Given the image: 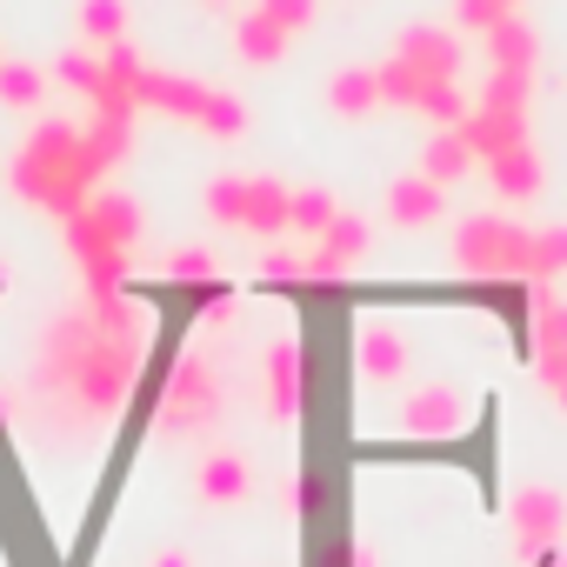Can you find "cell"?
Instances as JSON below:
<instances>
[{"label":"cell","instance_id":"6da1fadb","mask_svg":"<svg viewBox=\"0 0 567 567\" xmlns=\"http://www.w3.org/2000/svg\"><path fill=\"white\" fill-rule=\"evenodd\" d=\"M147 341H154V315L134 308L127 295L61 315L48 328V341H41V394H48V408L68 427H87V434L107 427L134 394Z\"/></svg>","mask_w":567,"mask_h":567},{"label":"cell","instance_id":"7a4b0ae2","mask_svg":"<svg viewBox=\"0 0 567 567\" xmlns=\"http://www.w3.org/2000/svg\"><path fill=\"white\" fill-rule=\"evenodd\" d=\"M101 174H107V161L87 141V127H74V121H41L21 141V154H14V194L48 207V214H61V220L94 200Z\"/></svg>","mask_w":567,"mask_h":567},{"label":"cell","instance_id":"3957f363","mask_svg":"<svg viewBox=\"0 0 567 567\" xmlns=\"http://www.w3.org/2000/svg\"><path fill=\"white\" fill-rule=\"evenodd\" d=\"M107 74H114V87L127 94V107H134V114L147 107V114L187 121V127H200V134H214V141L247 134V107H240L234 94L200 87V81H181V74H161V68H147L127 41H114V48H107Z\"/></svg>","mask_w":567,"mask_h":567},{"label":"cell","instance_id":"277c9868","mask_svg":"<svg viewBox=\"0 0 567 567\" xmlns=\"http://www.w3.org/2000/svg\"><path fill=\"white\" fill-rule=\"evenodd\" d=\"M454 267L467 280H520L527 288V267H534V227H514L501 214H467L454 227Z\"/></svg>","mask_w":567,"mask_h":567},{"label":"cell","instance_id":"5b68a950","mask_svg":"<svg viewBox=\"0 0 567 567\" xmlns=\"http://www.w3.org/2000/svg\"><path fill=\"white\" fill-rule=\"evenodd\" d=\"M214 414H220L214 368H207L200 354H181V361L167 368V388H161V408H154L161 441H194V434L214 427Z\"/></svg>","mask_w":567,"mask_h":567},{"label":"cell","instance_id":"8992f818","mask_svg":"<svg viewBox=\"0 0 567 567\" xmlns=\"http://www.w3.org/2000/svg\"><path fill=\"white\" fill-rule=\"evenodd\" d=\"M68 254H74V267H81V280H87V301H114V295H121L134 247H121V240H114L87 207H81V214H68Z\"/></svg>","mask_w":567,"mask_h":567},{"label":"cell","instance_id":"52a82bcc","mask_svg":"<svg viewBox=\"0 0 567 567\" xmlns=\"http://www.w3.org/2000/svg\"><path fill=\"white\" fill-rule=\"evenodd\" d=\"M507 534H514V554L527 560H547L560 540H567V494L560 487H514L507 501Z\"/></svg>","mask_w":567,"mask_h":567},{"label":"cell","instance_id":"ba28073f","mask_svg":"<svg viewBox=\"0 0 567 567\" xmlns=\"http://www.w3.org/2000/svg\"><path fill=\"white\" fill-rule=\"evenodd\" d=\"M394 427H401L408 441H447V434L467 427V394L447 388V381H427V388H414V394L394 408Z\"/></svg>","mask_w":567,"mask_h":567},{"label":"cell","instance_id":"9c48e42d","mask_svg":"<svg viewBox=\"0 0 567 567\" xmlns=\"http://www.w3.org/2000/svg\"><path fill=\"white\" fill-rule=\"evenodd\" d=\"M368 247H374V227H368L361 214H334V227L308 247V280H341V274H354V260H368Z\"/></svg>","mask_w":567,"mask_h":567},{"label":"cell","instance_id":"30bf717a","mask_svg":"<svg viewBox=\"0 0 567 567\" xmlns=\"http://www.w3.org/2000/svg\"><path fill=\"white\" fill-rule=\"evenodd\" d=\"M308 408V348L301 341H274L267 348V414L295 421Z\"/></svg>","mask_w":567,"mask_h":567},{"label":"cell","instance_id":"8fae6325","mask_svg":"<svg viewBox=\"0 0 567 567\" xmlns=\"http://www.w3.org/2000/svg\"><path fill=\"white\" fill-rule=\"evenodd\" d=\"M408 368H414V348H408V334L394 328V321H361V374L374 381V388H394V381H408Z\"/></svg>","mask_w":567,"mask_h":567},{"label":"cell","instance_id":"7c38bea8","mask_svg":"<svg viewBox=\"0 0 567 567\" xmlns=\"http://www.w3.org/2000/svg\"><path fill=\"white\" fill-rule=\"evenodd\" d=\"M394 61H408V68L427 74V81H461V41H454L447 28H401Z\"/></svg>","mask_w":567,"mask_h":567},{"label":"cell","instance_id":"4fadbf2b","mask_svg":"<svg viewBox=\"0 0 567 567\" xmlns=\"http://www.w3.org/2000/svg\"><path fill=\"white\" fill-rule=\"evenodd\" d=\"M194 494H200L207 507H234V501H247V494H254V467H247V454L214 447V454L200 461V474H194Z\"/></svg>","mask_w":567,"mask_h":567},{"label":"cell","instance_id":"5bb4252c","mask_svg":"<svg viewBox=\"0 0 567 567\" xmlns=\"http://www.w3.org/2000/svg\"><path fill=\"white\" fill-rule=\"evenodd\" d=\"M461 141L474 147V161H494V154H507V147H520V141H527V114L467 107V121H461Z\"/></svg>","mask_w":567,"mask_h":567},{"label":"cell","instance_id":"9a60e30c","mask_svg":"<svg viewBox=\"0 0 567 567\" xmlns=\"http://www.w3.org/2000/svg\"><path fill=\"white\" fill-rule=\"evenodd\" d=\"M487 167V181H494V194L501 200H514V207H527L540 187H547V174H540V154L520 141V147H507V154H494V161H481Z\"/></svg>","mask_w":567,"mask_h":567},{"label":"cell","instance_id":"2e32d148","mask_svg":"<svg viewBox=\"0 0 567 567\" xmlns=\"http://www.w3.org/2000/svg\"><path fill=\"white\" fill-rule=\"evenodd\" d=\"M388 220L408 227V234H414V227H434V220H441V187H434L427 174H401V181L388 187Z\"/></svg>","mask_w":567,"mask_h":567},{"label":"cell","instance_id":"e0dca14e","mask_svg":"<svg viewBox=\"0 0 567 567\" xmlns=\"http://www.w3.org/2000/svg\"><path fill=\"white\" fill-rule=\"evenodd\" d=\"M328 107H334L341 121H368L374 107H388V101H381V68H341V74L328 81Z\"/></svg>","mask_w":567,"mask_h":567},{"label":"cell","instance_id":"ac0fdd59","mask_svg":"<svg viewBox=\"0 0 567 567\" xmlns=\"http://www.w3.org/2000/svg\"><path fill=\"white\" fill-rule=\"evenodd\" d=\"M288 187L280 181H267V174H247V234H288Z\"/></svg>","mask_w":567,"mask_h":567},{"label":"cell","instance_id":"d6986e66","mask_svg":"<svg viewBox=\"0 0 567 567\" xmlns=\"http://www.w3.org/2000/svg\"><path fill=\"white\" fill-rule=\"evenodd\" d=\"M421 174H427L441 194H447L454 181H467V174H474V147L461 141V127H447V134H434V141H427V154H421Z\"/></svg>","mask_w":567,"mask_h":567},{"label":"cell","instance_id":"ffe728a7","mask_svg":"<svg viewBox=\"0 0 567 567\" xmlns=\"http://www.w3.org/2000/svg\"><path fill=\"white\" fill-rule=\"evenodd\" d=\"M234 54H240L247 68H274L280 54H288V34H280V28L254 8V14H240V28H234Z\"/></svg>","mask_w":567,"mask_h":567},{"label":"cell","instance_id":"44dd1931","mask_svg":"<svg viewBox=\"0 0 567 567\" xmlns=\"http://www.w3.org/2000/svg\"><path fill=\"white\" fill-rule=\"evenodd\" d=\"M487 54H494V68H527V74H534L540 41H534V28H527L520 14H507L501 28H487Z\"/></svg>","mask_w":567,"mask_h":567},{"label":"cell","instance_id":"7402d4cb","mask_svg":"<svg viewBox=\"0 0 567 567\" xmlns=\"http://www.w3.org/2000/svg\"><path fill=\"white\" fill-rule=\"evenodd\" d=\"M334 194L328 187H301L295 200H288V234H301V240H321L328 227H334Z\"/></svg>","mask_w":567,"mask_h":567},{"label":"cell","instance_id":"603a6c76","mask_svg":"<svg viewBox=\"0 0 567 567\" xmlns=\"http://www.w3.org/2000/svg\"><path fill=\"white\" fill-rule=\"evenodd\" d=\"M527 94H534V74H527V68H494L474 107H501V114H527Z\"/></svg>","mask_w":567,"mask_h":567},{"label":"cell","instance_id":"cb8c5ba5","mask_svg":"<svg viewBox=\"0 0 567 567\" xmlns=\"http://www.w3.org/2000/svg\"><path fill=\"white\" fill-rule=\"evenodd\" d=\"M0 101L21 107V114H34V107L48 101V74L28 68V61H0Z\"/></svg>","mask_w":567,"mask_h":567},{"label":"cell","instance_id":"d4e9b609","mask_svg":"<svg viewBox=\"0 0 567 567\" xmlns=\"http://www.w3.org/2000/svg\"><path fill=\"white\" fill-rule=\"evenodd\" d=\"M74 21H81V34H87V41L114 48V41L127 34V0H81Z\"/></svg>","mask_w":567,"mask_h":567},{"label":"cell","instance_id":"484cf974","mask_svg":"<svg viewBox=\"0 0 567 567\" xmlns=\"http://www.w3.org/2000/svg\"><path fill=\"white\" fill-rule=\"evenodd\" d=\"M427 87H441V81H427V74H414L408 61H388V68H381V101H388V107H408V114H421V101H427Z\"/></svg>","mask_w":567,"mask_h":567},{"label":"cell","instance_id":"4316f807","mask_svg":"<svg viewBox=\"0 0 567 567\" xmlns=\"http://www.w3.org/2000/svg\"><path fill=\"white\" fill-rule=\"evenodd\" d=\"M207 214H214L220 227L247 234V174H220V181L207 187Z\"/></svg>","mask_w":567,"mask_h":567},{"label":"cell","instance_id":"83f0119b","mask_svg":"<svg viewBox=\"0 0 567 567\" xmlns=\"http://www.w3.org/2000/svg\"><path fill=\"white\" fill-rule=\"evenodd\" d=\"M567 274V227H534V267L527 280H560Z\"/></svg>","mask_w":567,"mask_h":567},{"label":"cell","instance_id":"f1b7e54d","mask_svg":"<svg viewBox=\"0 0 567 567\" xmlns=\"http://www.w3.org/2000/svg\"><path fill=\"white\" fill-rule=\"evenodd\" d=\"M421 121H434L441 134H447V127H461V121H467V94H461V81H441V87H427V101H421Z\"/></svg>","mask_w":567,"mask_h":567},{"label":"cell","instance_id":"f546056e","mask_svg":"<svg viewBox=\"0 0 567 567\" xmlns=\"http://www.w3.org/2000/svg\"><path fill=\"white\" fill-rule=\"evenodd\" d=\"M167 280H181V288H207V280H214V254L207 247H174L167 254Z\"/></svg>","mask_w":567,"mask_h":567},{"label":"cell","instance_id":"4dcf8cb0","mask_svg":"<svg viewBox=\"0 0 567 567\" xmlns=\"http://www.w3.org/2000/svg\"><path fill=\"white\" fill-rule=\"evenodd\" d=\"M260 14L295 41V34H308V28H315V0H260Z\"/></svg>","mask_w":567,"mask_h":567},{"label":"cell","instance_id":"1f68e13d","mask_svg":"<svg viewBox=\"0 0 567 567\" xmlns=\"http://www.w3.org/2000/svg\"><path fill=\"white\" fill-rule=\"evenodd\" d=\"M514 8H520V0H454L461 28H481V34H487V28H501V21H507Z\"/></svg>","mask_w":567,"mask_h":567},{"label":"cell","instance_id":"d6a6232c","mask_svg":"<svg viewBox=\"0 0 567 567\" xmlns=\"http://www.w3.org/2000/svg\"><path fill=\"white\" fill-rule=\"evenodd\" d=\"M534 368H540V381H547V394L567 408V348L560 354H534Z\"/></svg>","mask_w":567,"mask_h":567},{"label":"cell","instance_id":"836d02e7","mask_svg":"<svg viewBox=\"0 0 567 567\" xmlns=\"http://www.w3.org/2000/svg\"><path fill=\"white\" fill-rule=\"evenodd\" d=\"M260 274H267V280H308V254H288V247H280V254H267Z\"/></svg>","mask_w":567,"mask_h":567},{"label":"cell","instance_id":"e575fe53","mask_svg":"<svg viewBox=\"0 0 567 567\" xmlns=\"http://www.w3.org/2000/svg\"><path fill=\"white\" fill-rule=\"evenodd\" d=\"M315 501H321V481L301 467V474L288 481V507H295V514H315Z\"/></svg>","mask_w":567,"mask_h":567},{"label":"cell","instance_id":"d590c367","mask_svg":"<svg viewBox=\"0 0 567 567\" xmlns=\"http://www.w3.org/2000/svg\"><path fill=\"white\" fill-rule=\"evenodd\" d=\"M348 567H374V547H368V540H354V547H348Z\"/></svg>","mask_w":567,"mask_h":567},{"label":"cell","instance_id":"8d00e7d4","mask_svg":"<svg viewBox=\"0 0 567 567\" xmlns=\"http://www.w3.org/2000/svg\"><path fill=\"white\" fill-rule=\"evenodd\" d=\"M154 567H194L187 554H154Z\"/></svg>","mask_w":567,"mask_h":567},{"label":"cell","instance_id":"74e56055","mask_svg":"<svg viewBox=\"0 0 567 567\" xmlns=\"http://www.w3.org/2000/svg\"><path fill=\"white\" fill-rule=\"evenodd\" d=\"M0 280H8V260H0Z\"/></svg>","mask_w":567,"mask_h":567}]
</instances>
